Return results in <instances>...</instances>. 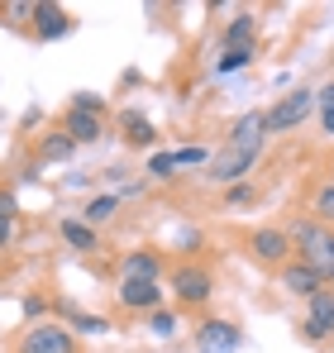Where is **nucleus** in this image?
Masks as SVG:
<instances>
[{
	"instance_id": "nucleus-2",
	"label": "nucleus",
	"mask_w": 334,
	"mask_h": 353,
	"mask_svg": "<svg viewBox=\"0 0 334 353\" xmlns=\"http://www.w3.org/2000/svg\"><path fill=\"white\" fill-rule=\"evenodd\" d=\"M291 243H296V258L311 263L320 277H334V230L320 220H301L291 225Z\"/></svg>"
},
{
	"instance_id": "nucleus-23",
	"label": "nucleus",
	"mask_w": 334,
	"mask_h": 353,
	"mask_svg": "<svg viewBox=\"0 0 334 353\" xmlns=\"http://www.w3.org/2000/svg\"><path fill=\"white\" fill-rule=\"evenodd\" d=\"M248 62H253V48H224L220 62H215V72H220V77H229V72H244Z\"/></svg>"
},
{
	"instance_id": "nucleus-21",
	"label": "nucleus",
	"mask_w": 334,
	"mask_h": 353,
	"mask_svg": "<svg viewBox=\"0 0 334 353\" xmlns=\"http://www.w3.org/2000/svg\"><path fill=\"white\" fill-rule=\"evenodd\" d=\"M311 220H320V225H330V230H334V181H325V186L315 191V201H311Z\"/></svg>"
},
{
	"instance_id": "nucleus-9",
	"label": "nucleus",
	"mask_w": 334,
	"mask_h": 353,
	"mask_svg": "<svg viewBox=\"0 0 334 353\" xmlns=\"http://www.w3.org/2000/svg\"><path fill=\"white\" fill-rule=\"evenodd\" d=\"M115 296H119V305H124V310L148 315V310H158V305H163V282L134 277V282H119V287H115Z\"/></svg>"
},
{
	"instance_id": "nucleus-10",
	"label": "nucleus",
	"mask_w": 334,
	"mask_h": 353,
	"mask_svg": "<svg viewBox=\"0 0 334 353\" xmlns=\"http://www.w3.org/2000/svg\"><path fill=\"white\" fill-rule=\"evenodd\" d=\"M277 277H282V292L301 296V301H311L315 292H325V277H320L311 263H301V258H291L286 268H277Z\"/></svg>"
},
{
	"instance_id": "nucleus-3",
	"label": "nucleus",
	"mask_w": 334,
	"mask_h": 353,
	"mask_svg": "<svg viewBox=\"0 0 334 353\" xmlns=\"http://www.w3.org/2000/svg\"><path fill=\"white\" fill-rule=\"evenodd\" d=\"M167 287H172V296H177L181 305L201 310V305H210V296H215V277H210V268H201V263H177V268L167 272Z\"/></svg>"
},
{
	"instance_id": "nucleus-12",
	"label": "nucleus",
	"mask_w": 334,
	"mask_h": 353,
	"mask_svg": "<svg viewBox=\"0 0 334 353\" xmlns=\"http://www.w3.org/2000/svg\"><path fill=\"white\" fill-rule=\"evenodd\" d=\"M134 277H148V282H163V253L158 248H134L119 258V282H134Z\"/></svg>"
},
{
	"instance_id": "nucleus-28",
	"label": "nucleus",
	"mask_w": 334,
	"mask_h": 353,
	"mask_svg": "<svg viewBox=\"0 0 334 353\" xmlns=\"http://www.w3.org/2000/svg\"><path fill=\"white\" fill-rule=\"evenodd\" d=\"M48 305H43V296H24V320H39Z\"/></svg>"
},
{
	"instance_id": "nucleus-19",
	"label": "nucleus",
	"mask_w": 334,
	"mask_h": 353,
	"mask_svg": "<svg viewBox=\"0 0 334 353\" xmlns=\"http://www.w3.org/2000/svg\"><path fill=\"white\" fill-rule=\"evenodd\" d=\"M62 315H67V325H72L77 334H106V330H110V320H106V315H91V310H72V305H62Z\"/></svg>"
},
{
	"instance_id": "nucleus-18",
	"label": "nucleus",
	"mask_w": 334,
	"mask_h": 353,
	"mask_svg": "<svg viewBox=\"0 0 334 353\" xmlns=\"http://www.w3.org/2000/svg\"><path fill=\"white\" fill-rule=\"evenodd\" d=\"M72 153H77V143H72V134H62V129H53V134L39 139V158H43V163H67Z\"/></svg>"
},
{
	"instance_id": "nucleus-31",
	"label": "nucleus",
	"mask_w": 334,
	"mask_h": 353,
	"mask_svg": "<svg viewBox=\"0 0 334 353\" xmlns=\"http://www.w3.org/2000/svg\"><path fill=\"white\" fill-rule=\"evenodd\" d=\"M320 129H325V134L334 139V110H325V115H320Z\"/></svg>"
},
{
	"instance_id": "nucleus-7",
	"label": "nucleus",
	"mask_w": 334,
	"mask_h": 353,
	"mask_svg": "<svg viewBox=\"0 0 334 353\" xmlns=\"http://www.w3.org/2000/svg\"><path fill=\"white\" fill-rule=\"evenodd\" d=\"M239 349H244V330L234 320L210 315L196 325V353H239Z\"/></svg>"
},
{
	"instance_id": "nucleus-29",
	"label": "nucleus",
	"mask_w": 334,
	"mask_h": 353,
	"mask_svg": "<svg viewBox=\"0 0 334 353\" xmlns=\"http://www.w3.org/2000/svg\"><path fill=\"white\" fill-rule=\"evenodd\" d=\"M14 210H19V205H14V191L0 186V220H14Z\"/></svg>"
},
{
	"instance_id": "nucleus-5",
	"label": "nucleus",
	"mask_w": 334,
	"mask_h": 353,
	"mask_svg": "<svg viewBox=\"0 0 334 353\" xmlns=\"http://www.w3.org/2000/svg\"><path fill=\"white\" fill-rule=\"evenodd\" d=\"M244 243H248V253H253L258 263H268V268H286V263L296 258L291 230H277V225H263V230H253V234L244 239Z\"/></svg>"
},
{
	"instance_id": "nucleus-11",
	"label": "nucleus",
	"mask_w": 334,
	"mask_h": 353,
	"mask_svg": "<svg viewBox=\"0 0 334 353\" xmlns=\"http://www.w3.org/2000/svg\"><path fill=\"white\" fill-rule=\"evenodd\" d=\"M29 19H34V34H39L43 43H57V39L72 34V14H67L62 5H53V0H39Z\"/></svg>"
},
{
	"instance_id": "nucleus-24",
	"label": "nucleus",
	"mask_w": 334,
	"mask_h": 353,
	"mask_svg": "<svg viewBox=\"0 0 334 353\" xmlns=\"http://www.w3.org/2000/svg\"><path fill=\"white\" fill-rule=\"evenodd\" d=\"M172 163H177V168H206V163H210V148H201V143L172 148Z\"/></svg>"
},
{
	"instance_id": "nucleus-27",
	"label": "nucleus",
	"mask_w": 334,
	"mask_h": 353,
	"mask_svg": "<svg viewBox=\"0 0 334 353\" xmlns=\"http://www.w3.org/2000/svg\"><path fill=\"white\" fill-rule=\"evenodd\" d=\"M315 110L325 115V110H334V81H325L320 91H315Z\"/></svg>"
},
{
	"instance_id": "nucleus-13",
	"label": "nucleus",
	"mask_w": 334,
	"mask_h": 353,
	"mask_svg": "<svg viewBox=\"0 0 334 353\" xmlns=\"http://www.w3.org/2000/svg\"><path fill=\"white\" fill-rule=\"evenodd\" d=\"M119 134H124L129 148H153L158 153V124L144 110H119Z\"/></svg>"
},
{
	"instance_id": "nucleus-26",
	"label": "nucleus",
	"mask_w": 334,
	"mask_h": 353,
	"mask_svg": "<svg viewBox=\"0 0 334 353\" xmlns=\"http://www.w3.org/2000/svg\"><path fill=\"white\" fill-rule=\"evenodd\" d=\"M72 110H86V115H106V101L96 91H77L72 96Z\"/></svg>"
},
{
	"instance_id": "nucleus-30",
	"label": "nucleus",
	"mask_w": 334,
	"mask_h": 353,
	"mask_svg": "<svg viewBox=\"0 0 334 353\" xmlns=\"http://www.w3.org/2000/svg\"><path fill=\"white\" fill-rule=\"evenodd\" d=\"M14 243V220H0V253Z\"/></svg>"
},
{
	"instance_id": "nucleus-16",
	"label": "nucleus",
	"mask_w": 334,
	"mask_h": 353,
	"mask_svg": "<svg viewBox=\"0 0 334 353\" xmlns=\"http://www.w3.org/2000/svg\"><path fill=\"white\" fill-rule=\"evenodd\" d=\"M253 34H258V14L234 10V19L224 24V48H253Z\"/></svg>"
},
{
	"instance_id": "nucleus-15",
	"label": "nucleus",
	"mask_w": 334,
	"mask_h": 353,
	"mask_svg": "<svg viewBox=\"0 0 334 353\" xmlns=\"http://www.w3.org/2000/svg\"><path fill=\"white\" fill-rule=\"evenodd\" d=\"M57 234H62L67 248H77V253H96V248H101L96 225H86V220H77V215H72V220H62V225H57Z\"/></svg>"
},
{
	"instance_id": "nucleus-22",
	"label": "nucleus",
	"mask_w": 334,
	"mask_h": 353,
	"mask_svg": "<svg viewBox=\"0 0 334 353\" xmlns=\"http://www.w3.org/2000/svg\"><path fill=\"white\" fill-rule=\"evenodd\" d=\"M253 201H258V186H253V181L224 186V210H244V205H253Z\"/></svg>"
},
{
	"instance_id": "nucleus-20",
	"label": "nucleus",
	"mask_w": 334,
	"mask_h": 353,
	"mask_svg": "<svg viewBox=\"0 0 334 353\" xmlns=\"http://www.w3.org/2000/svg\"><path fill=\"white\" fill-rule=\"evenodd\" d=\"M177 325H181V320H177V310H167V305H158V310H148V315H144V330H148L153 339H172V334H177Z\"/></svg>"
},
{
	"instance_id": "nucleus-1",
	"label": "nucleus",
	"mask_w": 334,
	"mask_h": 353,
	"mask_svg": "<svg viewBox=\"0 0 334 353\" xmlns=\"http://www.w3.org/2000/svg\"><path fill=\"white\" fill-rule=\"evenodd\" d=\"M263 143H268V115H263V110L239 115V119H234V129H229V139H224V148L210 158V172H206V176H210L215 186L248 181V168L258 163Z\"/></svg>"
},
{
	"instance_id": "nucleus-17",
	"label": "nucleus",
	"mask_w": 334,
	"mask_h": 353,
	"mask_svg": "<svg viewBox=\"0 0 334 353\" xmlns=\"http://www.w3.org/2000/svg\"><path fill=\"white\" fill-rule=\"evenodd\" d=\"M119 201H124V191H101V196H91V201L81 205V220H86V225H106V220H115Z\"/></svg>"
},
{
	"instance_id": "nucleus-8",
	"label": "nucleus",
	"mask_w": 334,
	"mask_h": 353,
	"mask_svg": "<svg viewBox=\"0 0 334 353\" xmlns=\"http://www.w3.org/2000/svg\"><path fill=\"white\" fill-rule=\"evenodd\" d=\"M301 339H311V344H325L334 339V292H315L306 301V315H301Z\"/></svg>"
},
{
	"instance_id": "nucleus-4",
	"label": "nucleus",
	"mask_w": 334,
	"mask_h": 353,
	"mask_svg": "<svg viewBox=\"0 0 334 353\" xmlns=\"http://www.w3.org/2000/svg\"><path fill=\"white\" fill-rule=\"evenodd\" d=\"M311 110H315V91H311V86H296V91L277 96L273 110H263V115H268V134H286V129L306 124Z\"/></svg>"
},
{
	"instance_id": "nucleus-6",
	"label": "nucleus",
	"mask_w": 334,
	"mask_h": 353,
	"mask_svg": "<svg viewBox=\"0 0 334 353\" xmlns=\"http://www.w3.org/2000/svg\"><path fill=\"white\" fill-rule=\"evenodd\" d=\"M14 353H77V334L43 320V325H29V330L19 334Z\"/></svg>"
},
{
	"instance_id": "nucleus-14",
	"label": "nucleus",
	"mask_w": 334,
	"mask_h": 353,
	"mask_svg": "<svg viewBox=\"0 0 334 353\" xmlns=\"http://www.w3.org/2000/svg\"><path fill=\"white\" fill-rule=\"evenodd\" d=\"M62 134H72V143L86 148V143H101V139H106V124H101V115L67 110V115H62Z\"/></svg>"
},
{
	"instance_id": "nucleus-25",
	"label": "nucleus",
	"mask_w": 334,
	"mask_h": 353,
	"mask_svg": "<svg viewBox=\"0 0 334 353\" xmlns=\"http://www.w3.org/2000/svg\"><path fill=\"white\" fill-rule=\"evenodd\" d=\"M144 172L153 176V181H167V176H177V163H172V153H148Z\"/></svg>"
}]
</instances>
